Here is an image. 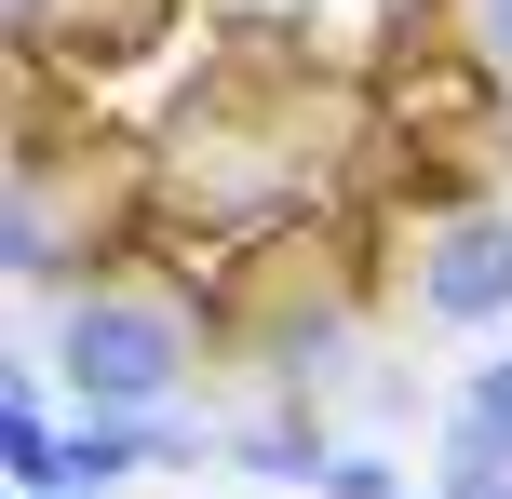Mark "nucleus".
Wrapping results in <instances>:
<instances>
[{"label": "nucleus", "instance_id": "f257e3e1", "mask_svg": "<svg viewBox=\"0 0 512 499\" xmlns=\"http://www.w3.org/2000/svg\"><path fill=\"white\" fill-rule=\"evenodd\" d=\"M41 365H54V392H68L81 419H149V405L189 392L203 338H189V311H176L162 284H68Z\"/></svg>", "mask_w": 512, "mask_h": 499}, {"label": "nucleus", "instance_id": "f03ea898", "mask_svg": "<svg viewBox=\"0 0 512 499\" xmlns=\"http://www.w3.org/2000/svg\"><path fill=\"white\" fill-rule=\"evenodd\" d=\"M418 311L459 324V338L512 324V203H445L418 230Z\"/></svg>", "mask_w": 512, "mask_h": 499}, {"label": "nucleus", "instance_id": "7ed1b4c3", "mask_svg": "<svg viewBox=\"0 0 512 499\" xmlns=\"http://www.w3.org/2000/svg\"><path fill=\"white\" fill-rule=\"evenodd\" d=\"M0 257H14V284H68V270L95 257V203H68V176H54V149H41V135H27V162H14Z\"/></svg>", "mask_w": 512, "mask_h": 499}, {"label": "nucleus", "instance_id": "20e7f679", "mask_svg": "<svg viewBox=\"0 0 512 499\" xmlns=\"http://www.w3.org/2000/svg\"><path fill=\"white\" fill-rule=\"evenodd\" d=\"M230 459H243L256 486H324V459H337V432L310 419V392H270V405H256V419L230 432Z\"/></svg>", "mask_w": 512, "mask_h": 499}, {"label": "nucleus", "instance_id": "39448f33", "mask_svg": "<svg viewBox=\"0 0 512 499\" xmlns=\"http://www.w3.org/2000/svg\"><path fill=\"white\" fill-rule=\"evenodd\" d=\"M0 473L14 486H54L68 473V419H54V365L14 378V405H0Z\"/></svg>", "mask_w": 512, "mask_h": 499}, {"label": "nucleus", "instance_id": "423d86ee", "mask_svg": "<svg viewBox=\"0 0 512 499\" xmlns=\"http://www.w3.org/2000/svg\"><path fill=\"white\" fill-rule=\"evenodd\" d=\"M432 499H512V446H499V432H472V419H445V473H432Z\"/></svg>", "mask_w": 512, "mask_h": 499}, {"label": "nucleus", "instance_id": "0eeeda50", "mask_svg": "<svg viewBox=\"0 0 512 499\" xmlns=\"http://www.w3.org/2000/svg\"><path fill=\"white\" fill-rule=\"evenodd\" d=\"M459 419H472V432H499V446H512V351H486V365L459 378Z\"/></svg>", "mask_w": 512, "mask_h": 499}, {"label": "nucleus", "instance_id": "6e6552de", "mask_svg": "<svg viewBox=\"0 0 512 499\" xmlns=\"http://www.w3.org/2000/svg\"><path fill=\"white\" fill-rule=\"evenodd\" d=\"M310 499H405V473H391V459H364V446H337Z\"/></svg>", "mask_w": 512, "mask_h": 499}, {"label": "nucleus", "instance_id": "1a4fd4ad", "mask_svg": "<svg viewBox=\"0 0 512 499\" xmlns=\"http://www.w3.org/2000/svg\"><path fill=\"white\" fill-rule=\"evenodd\" d=\"M459 27H472V68L512 81V0H459Z\"/></svg>", "mask_w": 512, "mask_h": 499}, {"label": "nucleus", "instance_id": "9d476101", "mask_svg": "<svg viewBox=\"0 0 512 499\" xmlns=\"http://www.w3.org/2000/svg\"><path fill=\"white\" fill-rule=\"evenodd\" d=\"M14 499H108V486H14Z\"/></svg>", "mask_w": 512, "mask_h": 499}, {"label": "nucleus", "instance_id": "9b49d317", "mask_svg": "<svg viewBox=\"0 0 512 499\" xmlns=\"http://www.w3.org/2000/svg\"><path fill=\"white\" fill-rule=\"evenodd\" d=\"M499 162H512V108H499Z\"/></svg>", "mask_w": 512, "mask_h": 499}, {"label": "nucleus", "instance_id": "f8f14e48", "mask_svg": "<svg viewBox=\"0 0 512 499\" xmlns=\"http://www.w3.org/2000/svg\"><path fill=\"white\" fill-rule=\"evenodd\" d=\"M418 499H432V486H418Z\"/></svg>", "mask_w": 512, "mask_h": 499}]
</instances>
